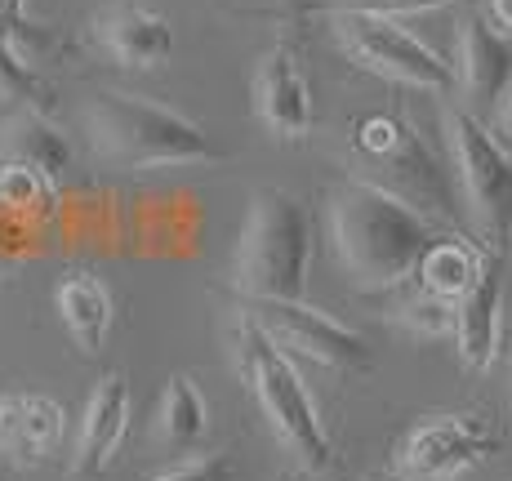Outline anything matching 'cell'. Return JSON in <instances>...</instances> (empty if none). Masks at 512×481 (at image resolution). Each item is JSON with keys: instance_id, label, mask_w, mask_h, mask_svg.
<instances>
[{"instance_id": "6da1fadb", "label": "cell", "mask_w": 512, "mask_h": 481, "mask_svg": "<svg viewBox=\"0 0 512 481\" xmlns=\"http://www.w3.org/2000/svg\"><path fill=\"white\" fill-rule=\"evenodd\" d=\"M330 241L357 290H392L406 277H419L423 254L441 237L428 214L383 188L348 179L330 192Z\"/></svg>"}, {"instance_id": "7a4b0ae2", "label": "cell", "mask_w": 512, "mask_h": 481, "mask_svg": "<svg viewBox=\"0 0 512 481\" xmlns=\"http://www.w3.org/2000/svg\"><path fill=\"white\" fill-rule=\"evenodd\" d=\"M85 130L103 161L125 165V170H165V165H205L223 161V147L183 116L179 107H165L156 98L103 90L85 107Z\"/></svg>"}, {"instance_id": "3957f363", "label": "cell", "mask_w": 512, "mask_h": 481, "mask_svg": "<svg viewBox=\"0 0 512 481\" xmlns=\"http://www.w3.org/2000/svg\"><path fill=\"white\" fill-rule=\"evenodd\" d=\"M352 179L383 188L388 196L406 201L410 210L428 214L432 223L455 228L464 219V196H459L455 170H446L437 152L401 116L374 112L357 121V130H352Z\"/></svg>"}, {"instance_id": "277c9868", "label": "cell", "mask_w": 512, "mask_h": 481, "mask_svg": "<svg viewBox=\"0 0 512 481\" xmlns=\"http://www.w3.org/2000/svg\"><path fill=\"white\" fill-rule=\"evenodd\" d=\"M312 277V219L285 188H259L236 237L232 286L241 299H303Z\"/></svg>"}, {"instance_id": "5b68a950", "label": "cell", "mask_w": 512, "mask_h": 481, "mask_svg": "<svg viewBox=\"0 0 512 481\" xmlns=\"http://www.w3.org/2000/svg\"><path fill=\"white\" fill-rule=\"evenodd\" d=\"M232 343H236V366H241L245 384H250L277 441L299 459V468L326 473L334 464V441L326 424H321V410L312 401L308 384H303V375L294 370L290 352H281L268 335H259L245 317H236Z\"/></svg>"}, {"instance_id": "8992f818", "label": "cell", "mask_w": 512, "mask_h": 481, "mask_svg": "<svg viewBox=\"0 0 512 481\" xmlns=\"http://www.w3.org/2000/svg\"><path fill=\"white\" fill-rule=\"evenodd\" d=\"M446 143L459 196L486 250L512 237V147L468 107H446Z\"/></svg>"}, {"instance_id": "52a82bcc", "label": "cell", "mask_w": 512, "mask_h": 481, "mask_svg": "<svg viewBox=\"0 0 512 481\" xmlns=\"http://www.w3.org/2000/svg\"><path fill=\"white\" fill-rule=\"evenodd\" d=\"M330 32L339 49L357 67L383 76V81L410 85L423 94H450L455 90V67L437 54L428 41L383 14H330Z\"/></svg>"}, {"instance_id": "ba28073f", "label": "cell", "mask_w": 512, "mask_h": 481, "mask_svg": "<svg viewBox=\"0 0 512 481\" xmlns=\"http://www.w3.org/2000/svg\"><path fill=\"white\" fill-rule=\"evenodd\" d=\"M236 317H245L259 335H268L290 357L317 361V366L330 370L370 366V343L303 299H241Z\"/></svg>"}, {"instance_id": "9c48e42d", "label": "cell", "mask_w": 512, "mask_h": 481, "mask_svg": "<svg viewBox=\"0 0 512 481\" xmlns=\"http://www.w3.org/2000/svg\"><path fill=\"white\" fill-rule=\"evenodd\" d=\"M495 450V433L481 415H432L406 433L397 450V481H455Z\"/></svg>"}, {"instance_id": "30bf717a", "label": "cell", "mask_w": 512, "mask_h": 481, "mask_svg": "<svg viewBox=\"0 0 512 481\" xmlns=\"http://www.w3.org/2000/svg\"><path fill=\"white\" fill-rule=\"evenodd\" d=\"M254 116L281 143H299L317 125V98L290 41H277L254 67Z\"/></svg>"}, {"instance_id": "8fae6325", "label": "cell", "mask_w": 512, "mask_h": 481, "mask_svg": "<svg viewBox=\"0 0 512 481\" xmlns=\"http://www.w3.org/2000/svg\"><path fill=\"white\" fill-rule=\"evenodd\" d=\"M455 85L468 98V112H499L504 94L512 90V36L490 27L486 18H464L459 27V58Z\"/></svg>"}, {"instance_id": "7c38bea8", "label": "cell", "mask_w": 512, "mask_h": 481, "mask_svg": "<svg viewBox=\"0 0 512 481\" xmlns=\"http://www.w3.org/2000/svg\"><path fill=\"white\" fill-rule=\"evenodd\" d=\"M504 339V250H486L481 277L455 303V348L468 370H490Z\"/></svg>"}, {"instance_id": "4fadbf2b", "label": "cell", "mask_w": 512, "mask_h": 481, "mask_svg": "<svg viewBox=\"0 0 512 481\" xmlns=\"http://www.w3.org/2000/svg\"><path fill=\"white\" fill-rule=\"evenodd\" d=\"M125 433H130V384H125L121 370H107V375L94 384L90 401H85L72 473L76 477H103L107 468H112Z\"/></svg>"}, {"instance_id": "5bb4252c", "label": "cell", "mask_w": 512, "mask_h": 481, "mask_svg": "<svg viewBox=\"0 0 512 481\" xmlns=\"http://www.w3.org/2000/svg\"><path fill=\"white\" fill-rule=\"evenodd\" d=\"M94 32L107 54L121 67H134V72H152V67H161L174 54V23L161 9L139 5V0L112 5L94 23Z\"/></svg>"}, {"instance_id": "9a60e30c", "label": "cell", "mask_w": 512, "mask_h": 481, "mask_svg": "<svg viewBox=\"0 0 512 481\" xmlns=\"http://www.w3.org/2000/svg\"><path fill=\"white\" fill-rule=\"evenodd\" d=\"M63 441V406L45 392H0V455L45 464Z\"/></svg>"}, {"instance_id": "2e32d148", "label": "cell", "mask_w": 512, "mask_h": 481, "mask_svg": "<svg viewBox=\"0 0 512 481\" xmlns=\"http://www.w3.org/2000/svg\"><path fill=\"white\" fill-rule=\"evenodd\" d=\"M54 308H58L63 330L76 339L81 352H98L107 343V330L116 321V303L103 277H94V272H67L54 290Z\"/></svg>"}, {"instance_id": "e0dca14e", "label": "cell", "mask_w": 512, "mask_h": 481, "mask_svg": "<svg viewBox=\"0 0 512 481\" xmlns=\"http://www.w3.org/2000/svg\"><path fill=\"white\" fill-rule=\"evenodd\" d=\"M0 161H27V165H41L58 179V174L72 170V143L58 125L45 121V112L36 107H23L18 116H9L0 125Z\"/></svg>"}, {"instance_id": "ac0fdd59", "label": "cell", "mask_w": 512, "mask_h": 481, "mask_svg": "<svg viewBox=\"0 0 512 481\" xmlns=\"http://www.w3.org/2000/svg\"><path fill=\"white\" fill-rule=\"evenodd\" d=\"M156 433H161L165 446L187 450V455L196 446H205V437H210V401H205V392L192 375H174L165 384L161 410H156Z\"/></svg>"}, {"instance_id": "d6986e66", "label": "cell", "mask_w": 512, "mask_h": 481, "mask_svg": "<svg viewBox=\"0 0 512 481\" xmlns=\"http://www.w3.org/2000/svg\"><path fill=\"white\" fill-rule=\"evenodd\" d=\"M481 263H486V245L477 250L464 237H441L419 263V290L459 303L472 290V281L481 277Z\"/></svg>"}, {"instance_id": "ffe728a7", "label": "cell", "mask_w": 512, "mask_h": 481, "mask_svg": "<svg viewBox=\"0 0 512 481\" xmlns=\"http://www.w3.org/2000/svg\"><path fill=\"white\" fill-rule=\"evenodd\" d=\"M58 201V179L41 165L0 161V210L18 219H49Z\"/></svg>"}, {"instance_id": "44dd1931", "label": "cell", "mask_w": 512, "mask_h": 481, "mask_svg": "<svg viewBox=\"0 0 512 481\" xmlns=\"http://www.w3.org/2000/svg\"><path fill=\"white\" fill-rule=\"evenodd\" d=\"M397 321L419 339H441V335H455V303L437 299V294L419 290L410 294L406 303L397 308Z\"/></svg>"}, {"instance_id": "7402d4cb", "label": "cell", "mask_w": 512, "mask_h": 481, "mask_svg": "<svg viewBox=\"0 0 512 481\" xmlns=\"http://www.w3.org/2000/svg\"><path fill=\"white\" fill-rule=\"evenodd\" d=\"M459 0H299L303 14H383V18H401V14H428V9H446Z\"/></svg>"}, {"instance_id": "603a6c76", "label": "cell", "mask_w": 512, "mask_h": 481, "mask_svg": "<svg viewBox=\"0 0 512 481\" xmlns=\"http://www.w3.org/2000/svg\"><path fill=\"white\" fill-rule=\"evenodd\" d=\"M0 98H18V103L45 98V81L32 72V63L18 54V45L5 32H0Z\"/></svg>"}, {"instance_id": "cb8c5ba5", "label": "cell", "mask_w": 512, "mask_h": 481, "mask_svg": "<svg viewBox=\"0 0 512 481\" xmlns=\"http://www.w3.org/2000/svg\"><path fill=\"white\" fill-rule=\"evenodd\" d=\"M152 481H236V464L228 455H192Z\"/></svg>"}, {"instance_id": "d4e9b609", "label": "cell", "mask_w": 512, "mask_h": 481, "mask_svg": "<svg viewBox=\"0 0 512 481\" xmlns=\"http://www.w3.org/2000/svg\"><path fill=\"white\" fill-rule=\"evenodd\" d=\"M27 0H0V32L9 36V41H18L23 32H32V23H27Z\"/></svg>"}, {"instance_id": "484cf974", "label": "cell", "mask_w": 512, "mask_h": 481, "mask_svg": "<svg viewBox=\"0 0 512 481\" xmlns=\"http://www.w3.org/2000/svg\"><path fill=\"white\" fill-rule=\"evenodd\" d=\"M495 134H499V139H504L508 147H512V90L504 94V103H499V112H495Z\"/></svg>"}, {"instance_id": "4316f807", "label": "cell", "mask_w": 512, "mask_h": 481, "mask_svg": "<svg viewBox=\"0 0 512 481\" xmlns=\"http://www.w3.org/2000/svg\"><path fill=\"white\" fill-rule=\"evenodd\" d=\"M490 14H495V23L512 36V0H490Z\"/></svg>"}]
</instances>
